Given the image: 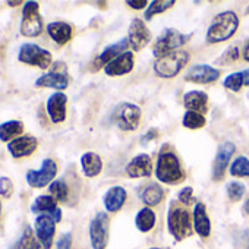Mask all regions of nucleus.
<instances>
[{"instance_id":"obj_1","label":"nucleus","mask_w":249,"mask_h":249,"mask_svg":"<svg viewBox=\"0 0 249 249\" xmlns=\"http://www.w3.org/2000/svg\"><path fill=\"white\" fill-rule=\"evenodd\" d=\"M239 27V18L234 12L227 11L223 14H218L213 24L208 28L207 33V41L208 43H221L224 40H229Z\"/></svg>"},{"instance_id":"obj_2","label":"nucleus","mask_w":249,"mask_h":249,"mask_svg":"<svg viewBox=\"0 0 249 249\" xmlns=\"http://www.w3.org/2000/svg\"><path fill=\"white\" fill-rule=\"evenodd\" d=\"M43 33V18L40 15L38 2L30 0L24 3L22 8V21H21V34L24 37H38Z\"/></svg>"},{"instance_id":"obj_3","label":"nucleus","mask_w":249,"mask_h":249,"mask_svg":"<svg viewBox=\"0 0 249 249\" xmlns=\"http://www.w3.org/2000/svg\"><path fill=\"white\" fill-rule=\"evenodd\" d=\"M188 60L189 54L186 52H173L163 57H159L154 63V71L161 78H173L183 69Z\"/></svg>"},{"instance_id":"obj_4","label":"nucleus","mask_w":249,"mask_h":249,"mask_svg":"<svg viewBox=\"0 0 249 249\" xmlns=\"http://www.w3.org/2000/svg\"><path fill=\"white\" fill-rule=\"evenodd\" d=\"M18 60L25 65L37 66L40 69H47L52 66V53L34 43H25L21 46L18 53Z\"/></svg>"},{"instance_id":"obj_5","label":"nucleus","mask_w":249,"mask_h":249,"mask_svg":"<svg viewBox=\"0 0 249 249\" xmlns=\"http://www.w3.org/2000/svg\"><path fill=\"white\" fill-rule=\"evenodd\" d=\"M169 230L176 240H183L192 233V224L188 210L183 207H173L169 211Z\"/></svg>"},{"instance_id":"obj_6","label":"nucleus","mask_w":249,"mask_h":249,"mask_svg":"<svg viewBox=\"0 0 249 249\" xmlns=\"http://www.w3.org/2000/svg\"><path fill=\"white\" fill-rule=\"evenodd\" d=\"M113 119L122 131H135L140 124L141 108L131 103H120L113 113Z\"/></svg>"},{"instance_id":"obj_7","label":"nucleus","mask_w":249,"mask_h":249,"mask_svg":"<svg viewBox=\"0 0 249 249\" xmlns=\"http://www.w3.org/2000/svg\"><path fill=\"white\" fill-rule=\"evenodd\" d=\"M156 175L159 180L166 182V183H175L180 180L183 175H182V169H180L178 157L172 153H163L159 157Z\"/></svg>"},{"instance_id":"obj_8","label":"nucleus","mask_w":249,"mask_h":249,"mask_svg":"<svg viewBox=\"0 0 249 249\" xmlns=\"http://www.w3.org/2000/svg\"><path fill=\"white\" fill-rule=\"evenodd\" d=\"M191 38V36H185L182 33H179L178 30H173V28H169L163 33V36L157 40L154 49H153V53L154 56L159 59V57H163L169 53H173L176 52L180 46H183L188 40Z\"/></svg>"},{"instance_id":"obj_9","label":"nucleus","mask_w":249,"mask_h":249,"mask_svg":"<svg viewBox=\"0 0 249 249\" xmlns=\"http://www.w3.org/2000/svg\"><path fill=\"white\" fill-rule=\"evenodd\" d=\"M56 175H57L56 161L52 159H46V160H43L40 170H28L25 175V179L31 188L41 189V188L47 186L49 183H52L54 180Z\"/></svg>"},{"instance_id":"obj_10","label":"nucleus","mask_w":249,"mask_h":249,"mask_svg":"<svg viewBox=\"0 0 249 249\" xmlns=\"http://www.w3.org/2000/svg\"><path fill=\"white\" fill-rule=\"evenodd\" d=\"M66 71L68 69H66L65 63L56 62L53 65V71H50L49 73L40 76L36 81V87H40V88H54V89H59L62 92V89H66L68 85H69V76H68Z\"/></svg>"},{"instance_id":"obj_11","label":"nucleus","mask_w":249,"mask_h":249,"mask_svg":"<svg viewBox=\"0 0 249 249\" xmlns=\"http://www.w3.org/2000/svg\"><path fill=\"white\" fill-rule=\"evenodd\" d=\"M34 233H36V237L38 239V242L41 243L43 249H52L54 233H56L54 218L47 214L37 215L36 223H34Z\"/></svg>"},{"instance_id":"obj_12","label":"nucleus","mask_w":249,"mask_h":249,"mask_svg":"<svg viewBox=\"0 0 249 249\" xmlns=\"http://www.w3.org/2000/svg\"><path fill=\"white\" fill-rule=\"evenodd\" d=\"M89 237L92 249H106L108 240V217L106 213H98L89 224Z\"/></svg>"},{"instance_id":"obj_13","label":"nucleus","mask_w":249,"mask_h":249,"mask_svg":"<svg viewBox=\"0 0 249 249\" xmlns=\"http://www.w3.org/2000/svg\"><path fill=\"white\" fill-rule=\"evenodd\" d=\"M31 213L33 214H47L54 218L56 223L62 220V210L57 207V201L52 195H40L34 199L31 204Z\"/></svg>"},{"instance_id":"obj_14","label":"nucleus","mask_w":249,"mask_h":249,"mask_svg":"<svg viewBox=\"0 0 249 249\" xmlns=\"http://www.w3.org/2000/svg\"><path fill=\"white\" fill-rule=\"evenodd\" d=\"M129 44L135 52H140L141 49H144L150 40H151V34L148 31V28L145 27L144 21L141 18H135L131 22L129 27Z\"/></svg>"},{"instance_id":"obj_15","label":"nucleus","mask_w":249,"mask_h":249,"mask_svg":"<svg viewBox=\"0 0 249 249\" xmlns=\"http://www.w3.org/2000/svg\"><path fill=\"white\" fill-rule=\"evenodd\" d=\"M38 147V141L34 135H22L8 144V151L14 159H22L31 156Z\"/></svg>"},{"instance_id":"obj_16","label":"nucleus","mask_w":249,"mask_h":249,"mask_svg":"<svg viewBox=\"0 0 249 249\" xmlns=\"http://www.w3.org/2000/svg\"><path fill=\"white\" fill-rule=\"evenodd\" d=\"M66 104H68V97L66 94L57 91L52 94L47 100V113L49 117L53 123H62L66 119Z\"/></svg>"},{"instance_id":"obj_17","label":"nucleus","mask_w":249,"mask_h":249,"mask_svg":"<svg viewBox=\"0 0 249 249\" xmlns=\"http://www.w3.org/2000/svg\"><path fill=\"white\" fill-rule=\"evenodd\" d=\"M234 153V145L231 142H224L220 145L215 160H214V166H213V179L214 180H221L224 176V170L229 164L230 157Z\"/></svg>"},{"instance_id":"obj_18","label":"nucleus","mask_w":249,"mask_h":249,"mask_svg":"<svg viewBox=\"0 0 249 249\" xmlns=\"http://www.w3.org/2000/svg\"><path fill=\"white\" fill-rule=\"evenodd\" d=\"M220 76V71L215 68H211L208 65H196L192 66L186 73V81L195 82V84H208L217 81Z\"/></svg>"},{"instance_id":"obj_19","label":"nucleus","mask_w":249,"mask_h":249,"mask_svg":"<svg viewBox=\"0 0 249 249\" xmlns=\"http://www.w3.org/2000/svg\"><path fill=\"white\" fill-rule=\"evenodd\" d=\"M132 68H134V54L129 52H124L119 57H116L113 62H110L104 71L110 76H117V75H124L131 72Z\"/></svg>"},{"instance_id":"obj_20","label":"nucleus","mask_w":249,"mask_h":249,"mask_svg":"<svg viewBox=\"0 0 249 249\" xmlns=\"http://www.w3.org/2000/svg\"><path fill=\"white\" fill-rule=\"evenodd\" d=\"M126 173L129 178H147L153 173V161L147 154L137 156L126 166Z\"/></svg>"},{"instance_id":"obj_21","label":"nucleus","mask_w":249,"mask_h":249,"mask_svg":"<svg viewBox=\"0 0 249 249\" xmlns=\"http://www.w3.org/2000/svg\"><path fill=\"white\" fill-rule=\"evenodd\" d=\"M129 46V40L128 38H123L119 43H114L111 46H108L95 60H94V69H98L100 66L108 65L110 62H113L116 57L120 56V53Z\"/></svg>"},{"instance_id":"obj_22","label":"nucleus","mask_w":249,"mask_h":249,"mask_svg":"<svg viewBox=\"0 0 249 249\" xmlns=\"http://www.w3.org/2000/svg\"><path fill=\"white\" fill-rule=\"evenodd\" d=\"M47 33L50 36V38L57 43L59 46H63L66 43L71 41L72 38V27L66 22H50L47 25Z\"/></svg>"},{"instance_id":"obj_23","label":"nucleus","mask_w":249,"mask_h":249,"mask_svg":"<svg viewBox=\"0 0 249 249\" xmlns=\"http://www.w3.org/2000/svg\"><path fill=\"white\" fill-rule=\"evenodd\" d=\"M183 104L188 108V111L205 113L207 107H208V97L202 91H191V92L185 94Z\"/></svg>"},{"instance_id":"obj_24","label":"nucleus","mask_w":249,"mask_h":249,"mask_svg":"<svg viewBox=\"0 0 249 249\" xmlns=\"http://www.w3.org/2000/svg\"><path fill=\"white\" fill-rule=\"evenodd\" d=\"M24 134V123L21 120H8L0 123V141L11 142Z\"/></svg>"},{"instance_id":"obj_25","label":"nucleus","mask_w":249,"mask_h":249,"mask_svg":"<svg viewBox=\"0 0 249 249\" xmlns=\"http://www.w3.org/2000/svg\"><path fill=\"white\" fill-rule=\"evenodd\" d=\"M126 201V191H124L122 186H114L110 188L107 191V194L104 195V205L107 208V211L110 213H116L122 208V205Z\"/></svg>"},{"instance_id":"obj_26","label":"nucleus","mask_w":249,"mask_h":249,"mask_svg":"<svg viewBox=\"0 0 249 249\" xmlns=\"http://www.w3.org/2000/svg\"><path fill=\"white\" fill-rule=\"evenodd\" d=\"M194 224H195V230L199 236L207 237L211 233V223L208 220L207 211H205V205L198 202L194 208Z\"/></svg>"},{"instance_id":"obj_27","label":"nucleus","mask_w":249,"mask_h":249,"mask_svg":"<svg viewBox=\"0 0 249 249\" xmlns=\"http://www.w3.org/2000/svg\"><path fill=\"white\" fill-rule=\"evenodd\" d=\"M81 164H82V170H84V175L87 178H94L97 176L101 169H103V163H101V159L95 154V153H85L82 157H81Z\"/></svg>"},{"instance_id":"obj_28","label":"nucleus","mask_w":249,"mask_h":249,"mask_svg":"<svg viewBox=\"0 0 249 249\" xmlns=\"http://www.w3.org/2000/svg\"><path fill=\"white\" fill-rule=\"evenodd\" d=\"M14 249H43V246L38 242V239L36 237V233L33 231V229L30 226H27L24 229L19 240L14 246Z\"/></svg>"},{"instance_id":"obj_29","label":"nucleus","mask_w":249,"mask_h":249,"mask_svg":"<svg viewBox=\"0 0 249 249\" xmlns=\"http://www.w3.org/2000/svg\"><path fill=\"white\" fill-rule=\"evenodd\" d=\"M135 223H137V227L141 230V231H150L154 224H156V214L154 211H151L150 208H142L137 218H135Z\"/></svg>"},{"instance_id":"obj_30","label":"nucleus","mask_w":249,"mask_h":249,"mask_svg":"<svg viewBox=\"0 0 249 249\" xmlns=\"http://www.w3.org/2000/svg\"><path fill=\"white\" fill-rule=\"evenodd\" d=\"M141 199H142L147 205H157V204H160V201L163 199V189H161L157 183H151V185H148V186L142 191Z\"/></svg>"},{"instance_id":"obj_31","label":"nucleus","mask_w":249,"mask_h":249,"mask_svg":"<svg viewBox=\"0 0 249 249\" xmlns=\"http://www.w3.org/2000/svg\"><path fill=\"white\" fill-rule=\"evenodd\" d=\"M50 195L57 201V202H66L69 196V188L65 183V180H54L49 186Z\"/></svg>"},{"instance_id":"obj_32","label":"nucleus","mask_w":249,"mask_h":249,"mask_svg":"<svg viewBox=\"0 0 249 249\" xmlns=\"http://www.w3.org/2000/svg\"><path fill=\"white\" fill-rule=\"evenodd\" d=\"M173 5H175L173 0H156V2H153L151 6L147 9V12H145V19H151L154 15L161 14V12L170 9Z\"/></svg>"},{"instance_id":"obj_33","label":"nucleus","mask_w":249,"mask_h":249,"mask_svg":"<svg viewBox=\"0 0 249 249\" xmlns=\"http://www.w3.org/2000/svg\"><path fill=\"white\" fill-rule=\"evenodd\" d=\"M204 124H205V117L199 113L188 111L183 117V126L189 129H198V128H202Z\"/></svg>"},{"instance_id":"obj_34","label":"nucleus","mask_w":249,"mask_h":249,"mask_svg":"<svg viewBox=\"0 0 249 249\" xmlns=\"http://www.w3.org/2000/svg\"><path fill=\"white\" fill-rule=\"evenodd\" d=\"M230 173L233 176H240V178L249 176V160L246 157H237L230 167Z\"/></svg>"},{"instance_id":"obj_35","label":"nucleus","mask_w":249,"mask_h":249,"mask_svg":"<svg viewBox=\"0 0 249 249\" xmlns=\"http://www.w3.org/2000/svg\"><path fill=\"white\" fill-rule=\"evenodd\" d=\"M242 85H243V76H242V72L231 73V75H229V76L224 79V87H226L227 89L239 91Z\"/></svg>"},{"instance_id":"obj_36","label":"nucleus","mask_w":249,"mask_h":249,"mask_svg":"<svg viewBox=\"0 0 249 249\" xmlns=\"http://www.w3.org/2000/svg\"><path fill=\"white\" fill-rule=\"evenodd\" d=\"M227 195L231 201H239L245 195V186L240 182H230L227 185Z\"/></svg>"},{"instance_id":"obj_37","label":"nucleus","mask_w":249,"mask_h":249,"mask_svg":"<svg viewBox=\"0 0 249 249\" xmlns=\"http://www.w3.org/2000/svg\"><path fill=\"white\" fill-rule=\"evenodd\" d=\"M14 191H15V188H14V183H12L11 178H6V176L0 178V195L9 199V198H12Z\"/></svg>"},{"instance_id":"obj_38","label":"nucleus","mask_w":249,"mask_h":249,"mask_svg":"<svg viewBox=\"0 0 249 249\" xmlns=\"http://www.w3.org/2000/svg\"><path fill=\"white\" fill-rule=\"evenodd\" d=\"M57 249H71L72 248V234L71 233H65L60 236V239L56 243Z\"/></svg>"},{"instance_id":"obj_39","label":"nucleus","mask_w":249,"mask_h":249,"mask_svg":"<svg viewBox=\"0 0 249 249\" xmlns=\"http://www.w3.org/2000/svg\"><path fill=\"white\" fill-rule=\"evenodd\" d=\"M192 188L191 186H186V188H183L180 192H179V201L182 202V204H189L191 202V199H192Z\"/></svg>"},{"instance_id":"obj_40","label":"nucleus","mask_w":249,"mask_h":249,"mask_svg":"<svg viewBox=\"0 0 249 249\" xmlns=\"http://www.w3.org/2000/svg\"><path fill=\"white\" fill-rule=\"evenodd\" d=\"M126 3H128V6H131L134 9H142L147 5V0H129Z\"/></svg>"},{"instance_id":"obj_41","label":"nucleus","mask_w":249,"mask_h":249,"mask_svg":"<svg viewBox=\"0 0 249 249\" xmlns=\"http://www.w3.org/2000/svg\"><path fill=\"white\" fill-rule=\"evenodd\" d=\"M242 76H243V85H249V69L243 71Z\"/></svg>"},{"instance_id":"obj_42","label":"nucleus","mask_w":249,"mask_h":249,"mask_svg":"<svg viewBox=\"0 0 249 249\" xmlns=\"http://www.w3.org/2000/svg\"><path fill=\"white\" fill-rule=\"evenodd\" d=\"M243 57H245V60H246V62H249V41H248V43H246V46H245Z\"/></svg>"},{"instance_id":"obj_43","label":"nucleus","mask_w":249,"mask_h":249,"mask_svg":"<svg viewBox=\"0 0 249 249\" xmlns=\"http://www.w3.org/2000/svg\"><path fill=\"white\" fill-rule=\"evenodd\" d=\"M21 5H22L21 0H18V2H12V0H9V2H8V6L9 8H17V6H21Z\"/></svg>"},{"instance_id":"obj_44","label":"nucleus","mask_w":249,"mask_h":249,"mask_svg":"<svg viewBox=\"0 0 249 249\" xmlns=\"http://www.w3.org/2000/svg\"><path fill=\"white\" fill-rule=\"evenodd\" d=\"M245 210H246V213L249 214V199L246 201V204H245Z\"/></svg>"},{"instance_id":"obj_45","label":"nucleus","mask_w":249,"mask_h":249,"mask_svg":"<svg viewBox=\"0 0 249 249\" xmlns=\"http://www.w3.org/2000/svg\"><path fill=\"white\" fill-rule=\"evenodd\" d=\"M0 218H2V202H0Z\"/></svg>"},{"instance_id":"obj_46","label":"nucleus","mask_w":249,"mask_h":249,"mask_svg":"<svg viewBox=\"0 0 249 249\" xmlns=\"http://www.w3.org/2000/svg\"><path fill=\"white\" fill-rule=\"evenodd\" d=\"M248 248H249V233H248Z\"/></svg>"},{"instance_id":"obj_47","label":"nucleus","mask_w":249,"mask_h":249,"mask_svg":"<svg viewBox=\"0 0 249 249\" xmlns=\"http://www.w3.org/2000/svg\"><path fill=\"white\" fill-rule=\"evenodd\" d=\"M151 249H161V248H151Z\"/></svg>"}]
</instances>
